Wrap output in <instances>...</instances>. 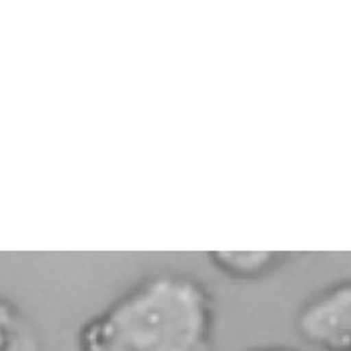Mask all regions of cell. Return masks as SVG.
I'll use <instances>...</instances> for the list:
<instances>
[{
	"label": "cell",
	"mask_w": 351,
	"mask_h": 351,
	"mask_svg": "<svg viewBox=\"0 0 351 351\" xmlns=\"http://www.w3.org/2000/svg\"><path fill=\"white\" fill-rule=\"evenodd\" d=\"M215 298L187 271H151L82 325L79 351H211Z\"/></svg>",
	"instance_id": "6da1fadb"
},
{
	"label": "cell",
	"mask_w": 351,
	"mask_h": 351,
	"mask_svg": "<svg viewBox=\"0 0 351 351\" xmlns=\"http://www.w3.org/2000/svg\"><path fill=\"white\" fill-rule=\"evenodd\" d=\"M293 325L315 351H351V277L311 293L299 305Z\"/></svg>",
	"instance_id": "7a4b0ae2"
},
{
	"label": "cell",
	"mask_w": 351,
	"mask_h": 351,
	"mask_svg": "<svg viewBox=\"0 0 351 351\" xmlns=\"http://www.w3.org/2000/svg\"><path fill=\"white\" fill-rule=\"evenodd\" d=\"M207 261L223 277L233 281H261L279 273L293 261L291 253H257V251H215L207 255Z\"/></svg>",
	"instance_id": "3957f363"
},
{
	"label": "cell",
	"mask_w": 351,
	"mask_h": 351,
	"mask_svg": "<svg viewBox=\"0 0 351 351\" xmlns=\"http://www.w3.org/2000/svg\"><path fill=\"white\" fill-rule=\"evenodd\" d=\"M0 351H38L27 315L6 298H0Z\"/></svg>",
	"instance_id": "277c9868"
},
{
	"label": "cell",
	"mask_w": 351,
	"mask_h": 351,
	"mask_svg": "<svg viewBox=\"0 0 351 351\" xmlns=\"http://www.w3.org/2000/svg\"><path fill=\"white\" fill-rule=\"evenodd\" d=\"M247 351H299L295 348H285V346H263V348H251Z\"/></svg>",
	"instance_id": "5b68a950"
}]
</instances>
